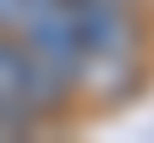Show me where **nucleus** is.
<instances>
[{
    "mask_svg": "<svg viewBox=\"0 0 154 143\" xmlns=\"http://www.w3.org/2000/svg\"><path fill=\"white\" fill-rule=\"evenodd\" d=\"M44 6V0H0V33H22V22Z\"/></svg>",
    "mask_w": 154,
    "mask_h": 143,
    "instance_id": "nucleus-1",
    "label": "nucleus"
},
{
    "mask_svg": "<svg viewBox=\"0 0 154 143\" xmlns=\"http://www.w3.org/2000/svg\"><path fill=\"white\" fill-rule=\"evenodd\" d=\"M121 6H127V0H121Z\"/></svg>",
    "mask_w": 154,
    "mask_h": 143,
    "instance_id": "nucleus-2",
    "label": "nucleus"
}]
</instances>
